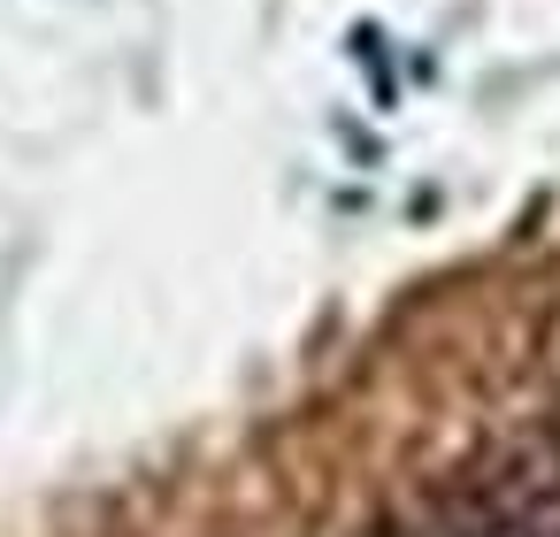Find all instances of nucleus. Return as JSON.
Segmentation results:
<instances>
[{"instance_id": "f257e3e1", "label": "nucleus", "mask_w": 560, "mask_h": 537, "mask_svg": "<svg viewBox=\"0 0 560 537\" xmlns=\"http://www.w3.org/2000/svg\"><path fill=\"white\" fill-rule=\"evenodd\" d=\"M468 537H560V506H552V514H506V522H468Z\"/></svg>"}]
</instances>
